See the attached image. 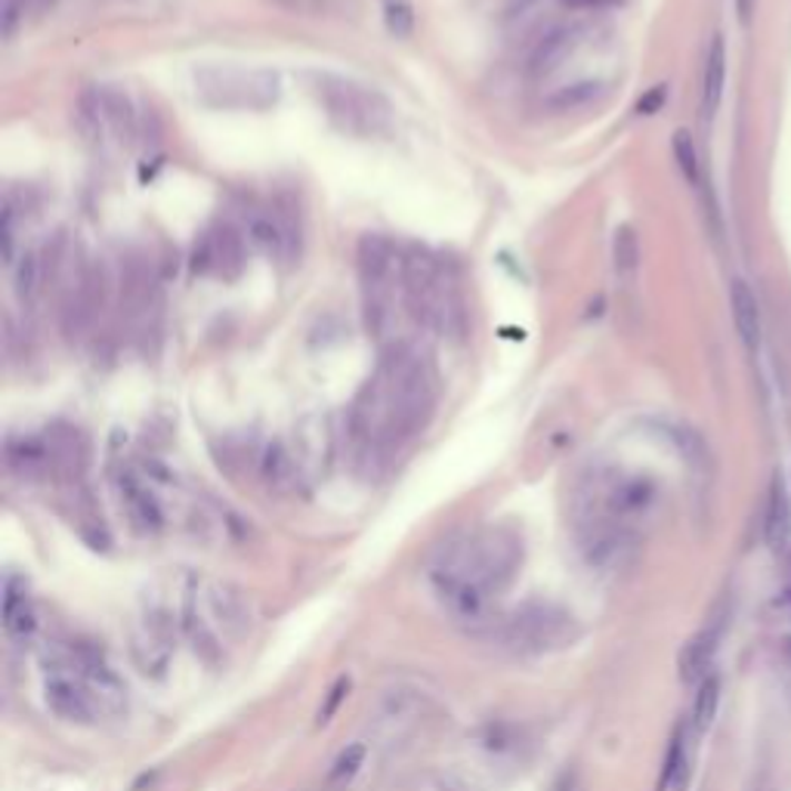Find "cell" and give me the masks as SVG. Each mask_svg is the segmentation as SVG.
I'll return each instance as SVG.
<instances>
[{
	"instance_id": "obj_20",
	"label": "cell",
	"mask_w": 791,
	"mask_h": 791,
	"mask_svg": "<svg viewBox=\"0 0 791 791\" xmlns=\"http://www.w3.org/2000/svg\"><path fill=\"white\" fill-rule=\"evenodd\" d=\"M723 83H726V43L721 34H714L705 56V71H702V115L705 118H714L721 109Z\"/></svg>"
},
{
	"instance_id": "obj_28",
	"label": "cell",
	"mask_w": 791,
	"mask_h": 791,
	"mask_svg": "<svg viewBox=\"0 0 791 791\" xmlns=\"http://www.w3.org/2000/svg\"><path fill=\"white\" fill-rule=\"evenodd\" d=\"M671 149H674V158H678V167H681L686 182L695 186V189H702V161H699V152H695L693 137L686 130H678L674 139H671Z\"/></svg>"
},
{
	"instance_id": "obj_11",
	"label": "cell",
	"mask_w": 791,
	"mask_h": 791,
	"mask_svg": "<svg viewBox=\"0 0 791 791\" xmlns=\"http://www.w3.org/2000/svg\"><path fill=\"white\" fill-rule=\"evenodd\" d=\"M248 241L266 257L285 264H294V257L300 254V229L288 214H257L248 223Z\"/></svg>"
},
{
	"instance_id": "obj_12",
	"label": "cell",
	"mask_w": 791,
	"mask_h": 791,
	"mask_svg": "<svg viewBox=\"0 0 791 791\" xmlns=\"http://www.w3.org/2000/svg\"><path fill=\"white\" fill-rule=\"evenodd\" d=\"M47 455H50V476L75 483L81 479L83 467H87V443L78 427L71 424H53L47 436Z\"/></svg>"
},
{
	"instance_id": "obj_19",
	"label": "cell",
	"mask_w": 791,
	"mask_h": 791,
	"mask_svg": "<svg viewBox=\"0 0 791 791\" xmlns=\"http://www.w3.org/2000/svg\"><path fill=\"white\" fill-rule=\"evenodd\" d=\"M47 285H50V257H47V250H26L13 269L16 297L26 306L34 304Z\"/></svg>"
},
{
	"instance_id": "obj_35",
	"label": "cell",
	"mask_w": 791,
	"mask_h": 791,
	"mask_svg": "<svg viewBox=\"0 0 791 791\" xmlns=\"http://www.w3.org/2000/svg\"><path fill=\"white\" fill-rule=\"evenodd\" d=\"M736 7H739V19L749 22L751 13H754V0H736Z\"/></svg>"
},
{
	"instance_id": "obj_24",
	"label": "cell",
	"mask_w": 791,
	"mask_h": 791,
	"mask_svg": "<svg viewBox=\"0 0 791 791\" xmlns=\"http://www.w3.org/2000/svg\"><path fill=\"white\" fill-rule=\"evenodd\" d=\"M612 260H615V276L625 285H634L640 273V238L634 226H619L612 238Z\"/></svg>"
},
{
	"instance_id": "obj_23",
	"label": "cell",
	"mask_w": 791,
	"mask_h": 791,
	"mask_svg": "<svg viewBox=\"0 0 791 791\" xmlns=\"http://www.w3.org/2000/svg\"><path fill=\"white\" fill-rule=\"evenodd\" d=\"M93 97H97L102 125H109L121 139L134 137V130H137V115H134L130 99H127L121 90H111V87H102V90H97Z\"/></svg>"
},
{
	"instance_id": "obj_22",
	"label": "cell",
	"mask_w": 791,
	"mask_h": 791,
	"mask_svg": "<svg viewBox=\"0 0 791 791\" xmlns=\"http://www.w3.org/2000/svg\"><path fill=\"white\" fill-rule=\"evenodd\" d=\"M7 464H10L19 476H43V473H50L47 443H43V439H34V436L10 439V443H7Z\"/></svg>"
},
{
	"instance_id": "obj_25",
	"label": "cell",
	"mask_w": 791,
	"mask_h": 791,
	"mask_svg": "<svg viewBox=\"0 0 791 791\" xmlns=\"http://www.w3.org/2000/svg\"><path fill=\"white\" fill-rule=\"evenodd\" d=\"M686 777H690V751H686V736H683V730H678L674 739H671V749H668L665 770H662L659 791H681L683 785H686Z\"/></svg>"
},
{
	"instance_id": "obj_15",
	"label": "cell",
	"mask_w": 791,
	"mask_h": 791,
	"mask_svg": "<svg viewBox=\"0 0 791 791\" xmlns=\"http://www.w3.org/2000/svg\"><path fill=\"white\" fill-rule=\"evenodd\" d=\"M764 535L770 551L779 560H789L791 563V498L785 492L782 476H773V486H770V501H767V520H764Z\"/></svg>"
},
{
	"instance_id": "obj_30",
	"label": "cell",
	"mask_w": 791,
	"mask_h": 791,
	"mask_svg": "<svg viewBox=\"0 0 791 791\" xmlns=\"http://www.w3.org/2000/svg\"><path fill=\"white\" fill-rule=\"evenodd\" d=\"M384 19H387L389 34H396V38H408L412 28H415V13H412V7L405 0H387Z\"/></svg>"
},
{
	"instance_id": "obj_1",
	"label": "cell",
	"mask_w": 791,
	"mask_h": 791,
	"mask_svg": "<svg viewBox=\"0 0 791 791\" xmlns=\"http://www.w3.org/2000/svg\"><path fill=\"white\" fill-rule=\"evenodd\" d=\"M439 403L433 359L408 340H393L349 408V433L365 455H389L431 424Z\"/></svg>"
},
{
	"instance_id": "obj_4",
	"label": "cell",
	"mask_w": 791,
	"mask_h": 791,
	"mask_svg": "<svg viewBox=\"0 0 791 791\" xmlns=\"http://www.w3.org/2000/svg\"><path fill=\"white\" fill-rule=\"evenodd\" d=\"M313 93L322 102L328 121L349 137H380L393 125L389 99L368 83L337 78V75H316Z\"/></svg>"
},
{
	"instance_id": "obj_17",
	"label": "cell",
	"mask_w": 791,
	"mask_h": 791,
	"mask_svg": "<svg viewBox=\"0 0 791 791\" xmlns=\"http://www.w3.org/2000/svg\"><path fill=\"white\" fill-rule=\"evenodd\" d=\"M730 306H733V322H736V334L739 340L745 344L751 356L761 349V306H758V297L749 288V281L736 278L733 288H730Z\"/></svg>"
},
{
	"instance_id": "obj_6",
	"label": "cell",
	"mask_w": 791,
	"mask_h": 791,
	"mask_svg": "<svg viewBox=\"0 0 791 791\" xmlns=\"http://www.w3.org/2000/svg\"><path fill=\"white\" fill-rule=\"evenodd\" d=\"M488 637L501 650L520 655H538L560 650L579 637L575 615L554 603H528L488 627Z\"/></svg>"
},
{
	"instance_id": "obj_33",
	"label": "cell",
	"mask_w": 791,
	"mask_h": 791,
	"mask_svg": "<svg viewBox=\"0 0 791 791\" xmlns=\"http://www.w3.org/2000/svg\"><path fill=\"white\" fill-rule=\"evenodd\" d=\"M662 102H665V87H655V90H650L646 97L640 99L637 111L640 115H653V111L662 109Z\"/></svg>"
},
{
	"instance_id": "obj_26",
	"label": "cell",
	"mask_w": 791,
	"mask_h": 791,
	"mask_svg": "<svg viewBox=\"0 0 791 791\" xmlns=\"http://www.w3.org/2000/svg\"><path fill=\"white\" fill-rule=\"evenodd\" d=\"M600 93H603V83L597 81H579V83H566L560 87L554 97H547V109L551 111H575L597 102Z\"/></svg>"
},
{
	"instance_id": "obj_21",
	"label": "cell",
	"mask_w": 791,
	"mask_h": 791,
	"mask_svg": "<svg viewBox=\"0 0 791 791\" xmlns=\"http://www.w3.org/2000/svg\"><path fill=\"white\" fill-rule=\"evenodd\" d=\"M260 476L266 479V486L276 492H291L300 479V467L294 455L281 443H269L260 455Z\"/></svg>"
},
{
	"instance_id": "obj_13",
	"label": "cell",
	"mask_w": 791,
	"mask_h": 791,
	"mask_svg": "<svg viewBox=\"0 0 791 791\" xmlns=\"http://www.w3.org/2000/svg\"><path fill=\"white\" fill-rule=\"evenodd\" d=\"M118 495H121V504H125V514L130 520V526L137 528L139 535H152L161 528V504L152 495V488L146 486L134 471H121L118 479Z\"/></svg>"
},
{
	"instance_id": "obj_31",
	"label": "cell",
	"mask_w": 791,
	"mask_h": 791,
	"mask_svg": "<svg viewBox=\"0 0 791 791\" xmlns=\"http://www.w3.org/2000/svg\"><path fill=\"white\" fill-rule=\"evenodd\" d=\"M26 10H34V0H3V28L13 34L19 19H26Z\"/></svg>"
},
{
	"instance_id": "obj_34",
	"label": "cell",
	"mask_w": 791,
	"mask_h": 791,
	"mask_svg": "<svg viewBox=\"0 0 791 791\" xmlns=\"http://www.w3.org/2000/svg\"><path fill=\"white\" fill-rule=\"evenodd\" d=\"M278 3H285V7H291V10H304V13L319 7V0H278Z\"/></svg>"
},
{
	"instance_id": "obj_29",
	"label": "cell",
	"mask_w": 791,
	"mask_h": 791,
	"mask_svg": "<svg viewBox=\"0 0 791 791\" xmlns=\"http://www.w3.org/2000/svg\"><path fill=\"white\" fill-rule=\"evenodd\" d=\"M362 764H365V745H349V749L340 751V758L334 761L328 779H332L334 785H344V782H349V779L359 773Z\"/></svg>"
},
{
	"instance_id": "obj_9",
	"label": "cell",
	"mask_w": 791,
	"mask_h": 791,
	"mask_svg": "<svg viewBox=\"0 0 791 791\" xmlns=\"http://www.w3.org/2000/svg\"><path fill=\"white\" fill-rule=\"evenodd\" d=\"M43 699H47V709L53 711L56 718L69 723H90L97 714V699H93L90 686L83 683V678L75 671L69 659L47 668Z\"/></svg>"
},
{
	"instance_id": "obj_10",
	"label": "cell",
	"mask_w": 791,
	"mask_h": 791,
	"mask_svg": "<svg viewBox=\"0 0 791 791\" xmlns=\"http://www.w3.org/2000/svg\"><path fill=\"white\" fill-rule=\"evenodd\" d=\"M134 655H137V665L161 678L174 659V622L165 610H149L139 619L137 631H134Z\"/></svg>"
},
{
	"instance_id": "obj_5",
	"label": "cell",
	"mask_w": 791,
	"mask_h": 791,
	"mask_svg": "<svg viewBox=\"0 0 791 791\" xmlns=\"http://www.w3.org/2000/svg\"><path fill=\"white\" fill-rule=\"evenodd\" d=\"M195 97L210 109L266 111L281 97V81L269 69L201 66L195 71Z\"/></svg>"
},
{
	"instance_id": "obj_3",
	"label": "cell",
	"mask_w": 791,
	"mask_h": 791,
	"mask_svg": "<svg viewBox=\"0 0 791 791\" xmlns=\"http://www.w3.org/2000/svg\"><path fill=\"white\" fill-rule=\"evenodd\" d=\"M403 297L405 309L427 332L458 334L464 328V304L458 285L445 264L427 248L403 250Z\"/></svg>"
},
{
	"instance_id": "obj_32",
	"label": "cell",
	"mask_w": 791,
	"mask_h": 791,
	"mask_svg": "<svg viewBox=\"0 0 791 791\" xmlns=\"http://www.w3.org/2000/svg\"><path fill=\"white\" fill-rule=\"evenodd\" d=\"M347 690H349V683H347V681H337V683H334V690H332V695H328V702H325V709L319 711V723L332 721V714H334V711H337V705H340V699L347 695Z\"/></svg>"
},
{
	"instance_id": "obj_7",
	"label": "cell",
	"mask_w": 791,
	"mask_h": 791,
	"mask_svg": "<svg viewBox=\"0 0 791 791\" xmlns=\"http://www.w3.org/2000/svg\"><path fill=\"white\" fill-rule=\"evenodd\" d=\"M359 278L365 291V322L375 337H384L393 322V288L403 285V254L389 238L368 233L359 241Z\"/></svg>"
},
{
	"instance_id": "obj_2",
	"label": "cell",
	"mask_w": 791,
	"mask_h": 791,
	"mask_svg": "<svg viewBox=\"0 0 791 791\" xmlns=\"http://www.w3.org/2000/svg\"><path fill=\"white\" fill-rule=\"evenodd\" d=\"M520 563L523 538L514 528H473L436 554L431 566L433 594L458 625L488 631L495 625V603L516 579Z\"/></svg>"
},
{
	"instance_id": "obj_14",
	"label": "cell",
	"mask_w": 791,
	"mask_h": 791,
	"mask_svg": "<svg viewBox=\"0 0 791 791\" xmlns=\"http://www.w3.org/2000/svg\"><path fill=\"white\" fill-rule=\"evenodd\" d=\"M579 43H582V28L579 26H560L554 28V31H547L542 43L535 47L532 59H528V75H532V78L554 75V71L575 53Z\"/></svg>"
},
{
	"instance_id": "obj_18",
	"label": "cell",
	"mask_w": 791,
	"mask_h": 791,
	"mask_svg": "<svg viewBox=\"0 0 791 791\" xmlns=\"http://www.w3.org/2000/svg\"><path fill=\"white\" fill-rule=\"evenodd\" d=\"M3 627H7V634L13 640H28L34 634V627H38L34 606H31L26 584L19 582L16 575H10L7 584H3Z\"/></svg>"
},
{
	"instance_id": "obj_36",
	"label": "cell",
	"mask_w": 791,
	"mask_h": 791,
	"mask_svg": "<svg viewBox=\"0 0 791 791\" xmlns=\"http://www.w3.org/2000/svg\"><path fill=\"white\" fill-rule=\"evenodd\" d=\"M56 0H34V13H47V10H53Z\"/></svg>"
},
{
	"instance_id": "obj_16",
	"label": "cell",
	"mask_w": 791,
	"mask_h": 791,
	"mask_svg": "<svg viewBox=\"0 0 791 791\" xmlns=\"http://www.w3.org/2000/svg\"><path fill=\"white\" fill-rule=\"evenodd\" d=\"M721 646V625L702 627L699 634L686 640V646L681 650V659H678V671H681L683 683H702L709 678V668L714 662V653Z\"/></svg>"
},
{
	"instance_id": "obj_27",
	"label": "cell",
	"mask_w": 791,
	"mask_h": 791,
	"mask_svg": "<svg viewBox=\"0 0 791 791\" xmlns=\"http://www.w3.org/2000/svg\"><path fill=\"white\" fill-rule=\"evenodd\" d=\"M718 702H721V681L709 674L705 681L699 683V693L693 702V726L695 733H705L714 718H718Z\"/></svg>"
},
{
	"instance_id": "obj_8",
	"label": "cell",
	"mask_w": 791,
	"mask_h": 791,
	"mask_svg": "<svg viewBox=\"0 0 791 791\" xmlns=\"http://www.w3.org/2000/svg\"><path fill=\"white\" fill-rule=\"evenodd\" d=\"M248 266V248L245 236L233 223H214L205 229L192 248L195 276L217 278V281H236Z\"/></svg>"
}]
</instances>
